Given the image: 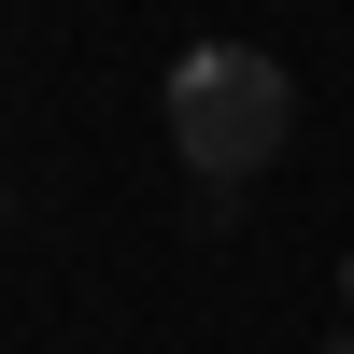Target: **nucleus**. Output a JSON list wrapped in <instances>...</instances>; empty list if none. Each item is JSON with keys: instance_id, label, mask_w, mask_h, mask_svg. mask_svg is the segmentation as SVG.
<instances>
[{"instance_id": "f03ea898", "label": "nucleus", "mask_w": 354, "mask_h": 354, "mask_svg": "<svg viewBox=\"0 0 354 354\" xmlns=\"http://www.w3.org/2000/svg\"><path fill=\"white\" fill-rule=\"evenodd\" d=\"M340 312H354V255H340Z\"/></svg>"}, {"instance_id": "7ed1b4c3", "label": "nucleus", "mask_w": 354, "mask_h": 354, "mask_svg": "<svg viewBox=\"0 0 354 354\" xmlns=\"http://www.w3.org/2000/svg\"><path fill=\"white\" fill-rule=\"evenodd\" d=\"M326 354H354V326H340V340H326Z\"/></svg>"}, {"instance_id": "f257e3e1", "label": "nucleus", "mask_w": 354, "mask_h": 354, "mask_svg": "<svg viewBox=\"0 0 354 354\" xmlns=\"http://www.w3.org/2000/svg\"><path fill=\"white\" fill-rule=\"evenodd\" d=\"M170 142H185L198 185H255V170L298 142V85L270 43H185L170 57Z\"/></svg>"}]
</instances>
